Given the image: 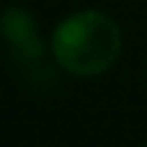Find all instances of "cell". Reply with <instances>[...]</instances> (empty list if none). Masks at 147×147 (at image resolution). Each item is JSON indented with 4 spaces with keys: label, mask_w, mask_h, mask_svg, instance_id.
<instances>
[{
    "label": "cell",
    "mask_w": 147,
    "mask_h": 147,
    "mask_svg": "<svg viewBox=\"0 0 147 147\" xmlns=\"http://www.w3.org/2000/svg\"><path fill=\"white\" fill-rule=\"evenodd\" d=\"M52 54L57 65L78 78H93L114 67L121 54V28L101 10H80L67 16L52 34Z\"/></svg>",
    "instance_id": "cell-1"
},
{
    "label": "cell",
    "mask_w": 147,
    "mask_h": 147,
    "mask_svg": "<svg viewBox=\"0 0 147 147\" xmlns=\"http://www.w3.org/2000/svg\"><path fill=\"white\" fill-rule=\"evenodd\" d=\"M3 36L8 44V54L13 67L21 72V80L31 88H47L54 83V67L39 39L36 23L28 10L18 5H8L3 13Z\"/></svg>",
    "instance_id": "cell-2"
}]
</instances>
